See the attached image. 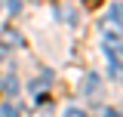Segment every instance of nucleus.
Wrapping results in <instances>:
<instances>
[{
	"mask_svg": "<svg viewBox=\"0 0 123 117\" xmlns=\"http://www.w3.org/2000/svg\"><path fill=\"white\" fill-rule=\"evenodd\" d=\"M83 92H86V96H95V92H98V77H95V74H86V80H83Z\"/></svg>",
	"mask_w": 123,
	"mask_h": 117,
	"instance_id": "obj_1",
	"label": "nucleus"
},
{
	"mask_svg": "<svg viewBox=\"0 0 123 117\" xmlns=\"http://www.w3.org/2000/svg\"><path fill=\"white\" fill-rule=\"evenodd\" d=\"M18 92V83H15V77H9L6 80V96H15Z\"/></svg>",
	"mask_w": 123,
	"mask_h": 117,
	"instance_id": "obj_2",
	"label": "nucleus"
},
{
	"mask_svg": "<svg viewBox=\"0 0 123 117\" xmlns=\"http://www.w3.org/2000/svg\"><path fill=\"white\" fill-rule=\"evenodd\" d=\"M111 22H114V25H120V3H114V6H111Z\"/></svg>",
	"mask_w": 123,
	"mask_h": 117,
	"instance_id": "obj_3",
	"label": "nucleus"
},
{
	"mask_svg": "<svg viewBox=\"0 0 123 117\" xmlns=\"http://www.w3.org/2000/svg\"><path fill=\"white\" fill-rule=\"evenodd\" d=\"M83 3H86V9H95V6H98L102 0H83Z\"/></svg>",
	"mask_w": 123,
	"mask_h": 117,
	"instance_id": "obj_4",
	"label": "nucleus"
}]
</instances>
